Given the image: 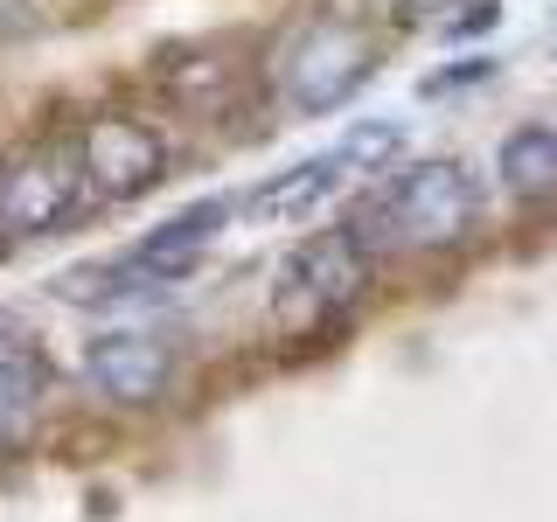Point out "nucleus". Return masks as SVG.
Returning a JSON list of instances; mask_svg holds the SVG:
<instances>
[{
    "mask_svg": "<svg viewBox=\"0 0 557 522\" xmlns=\"http://www.w3.org/2000/svg\"><path fill=\"white\" fill-rule=\"evenodd\" d=\"M376 49L342 14H300L272 49V91L286 112H335L370 84Z\"/></svg>",
    "mask_w": 557,
    "mask_h": 522,
    "instance_id": "obj_2",
    "label": "nucleus"
},
{
    "mask_svg": "<svg viewBox=\"0 0 557 522\" xmlns=\"http://www.w3.org/2000/svg\"><path fill=\"white\" fill-rule=\"evenodd\" d=\"M495 167H502V188H509L516 202L557 196V126H516L502 139Z\"/></svg>",
    "mask_w": 557,
    "mask_h": 522,
    "instance_id": "obj_9",
    "label": "nucleus"
},
{
    "mask_svg": "<svg viewBox=\"0 0 557 522\" xmlns=\"http://www.w3.org/2000/svg\"><path fill=\"white\" fill-rule=\"evenodd\" d=\"M481 223V182L474 167L460 161H418L405 167L383 196L362 209L356 231L370 244H391V251H432V244H453Z\"/></svg>",
    "mask_w": 557,
    "mask_h": 522,
    "instance_id": "obj_1",
    "label": "nucleus"
},
{
    "mask_svg": "<svg viewBox=\"0 0 557 522\" xmlns=\"http://www.w3.org/2000/svg\"><path fill=\"white\" fill-rule=\"evenodd\" d=\"M370 286V237L348 223V231H321L307 244H293L286 265H278V286H272V313L278 321H327L342 313L356 293Z\"/></svg>",
    "mask_w": 557,
    "mask_h": 522,
    "instance_id": "obj_3",
    "label": "nucleus"
},
{
    "mask_svg": "<svg viewBox=\"0 0 557 522\" xmlns=\"http://www.w3.org/2000/svg\"><path fill=\"white\" fill-rule=\"evenodd\" d=\"M70 153H77L84 182L98 188V196H147V188L168 182V147L161 133L147 126V119H126V112H91L77 119V133H70Z\"/></svg>",
    "mask_w": 557,
    "mask_h": 522,
    "instance_id": "obj_4",
    "label": "nucleus"
},
{
    "mask_svg": "<svg viewBox=\"0 0 557 522\" xmlns=\"http://www.w3.org/2000/svg\"><path fill=\"white\" fill-rule=\"evenodd\" d=\"M84 383L119 411H147L174 390V341L153 327H112L84 341Z\"/></svg>",
    "mask_w": 557,
    "mask_h": 522,
    "instance_id": "obj_6",
    "label": "nucleus"
},
{
    "mask_svg": "<svg viewBox=\"0 0 557 522\" xmlns=\"http://www.w3.org/2000/svg\"><path fill=\"white\" fill-rule=\"evenodd\" d=\"M42 390H49V370L35 356H0V452L28 439L35 411H42Z\"/></svg>",
    "mask_w": 557,
    "mask_h": 522,
    "instance_id": "obj_10",
    "label": "nucleus"
},
{
    "mask_svg": "<svg viewBox=\"0 0 557 522\" xmlns=\"http://www.w3.org/2000/svg\"><path fill=\"white\" fill-rule=\"evenodd\" d=\"M84 167L70 147H35L0 167V237H49L84 209Z\"/></svg>",
    "mask_w": 557,
    "mask_h": 522,
    "instance_id": "obj_5",
    "label": "nucleus"
},
{
    "mask_svg": "<svg viewBox=\"0 0 557 522\" xmlns=\"http://www.w3.org/2000/svg\"><path fill=\"white\" fill-rule=\"evenodd\" d=\"M14 335V313H0V341H8Z\"/></svg>",
    "mask_w": 557,
    "mask_h": 522,
    "instance_id": "obj_13",
    "label": "nucleus"
},
{
    "mask_svg": "<svg viewBox=\"0 0 557 522\" xmlns=\"http://www.w3.org/2000/svg\"><path fill=\"white\" fill-rule=\"evenodd\" d=\"M397 153H405V126H397V119H356V126L342 133L335 161H342L348 174H383Z\"/></svg>",
    "mask_w": 557,
    "mask_h": 522,
    "instance_id": "obj_11",
    "label": "nucleus"
},
{
    "mask_svg": "<svg viewBox=\"0 0 557 522\" xmlns=\"http://www.w3.org/2000/svg\"><path fill=\"white\" fill-rule=\"evenodd\" d=\"M237 216V202L231 196H202V202H188L182 216H168L161 231H147L126 251V272L139 278V286H161V278H182L196 258L209 251V244L223 237V223Z\"/></svg>",
    "mask_w": 557,
    "mask_h": 522,
    "instance_id": "obj_7",
    "label": "nucleus"
},
{
    "mask_svg": "<svg viewBox=\"0 0 557 522\" xmlns=\"http://www.w3.org/2000/svg\"><path fill=\"white\" fill-rule=\"evenodd\" d=\"M342 161L335 153H313V161H300V167H278V174H265V182L251 188L237 209L251 223H307L313 209H321L327 196H335V182H342Z\"/></svg>",
    "mask_w": 557,
    "mask_h": 522,
    "instance_id": "obj_8",
    "label": "nucleus"
},
{
    "mask_svg": "<svg viewBox=\"0 0 557 522\" xmlns=\"http://www.w3.org/2000/svg\"><path fill=\"white\" fill-rule=\"evenodd\" d=\"M474 77H487V63H453V70H440V77H425V91L440 98V91H453V84H474Z\"/></svg>",
    "mask_w": 557,
    "mask_h": 522,
    "instance_id": "obj_12",
    "label": "nucleus"
}]
</instances>
